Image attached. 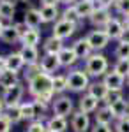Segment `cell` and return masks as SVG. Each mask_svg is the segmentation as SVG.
<instances>
[{"label": "cell", "instance_id": "cell-1", "mask_svg": "<svg viewBox=\"0 0 129 132\" xmlns=\"http://www.w3.org/2000/svg\"><path fill=\"white\" fill-rule=\"evenodd\" d=\"M83 69L90 79H103V76L110 71V62L103 53H92L83 62Z\"/></svg>", "mask_w": 129, "mask_h": 132}, {"label": "cell", "instance_id": "cell-2", "mask_svg": "<svg viewBox=\"0 0 129 132\" xmlns=\"http://www.w3.org/2000/svg\"><path fill=\"white\" fill-rule=\"evenodd\" d=\"M27 92L32 99L41 97L48 92H53V76H48L44 72H39L30 81H27Z\"/></svg>", "mask_w": 129, "mask_h": 132}, {"label": "cell", "instance_id": "cell-3", "mask_svg": "<svg viewBox=\"0 0 129 132\" xmlns=\"http://www.w3.org/2000/svg\"><path fill=\"white\" fill-rule=\"evenodd\" d=\"M89 74L85 72V69H71L67 72V92L73 93H85L90 86Z\"/></svg>", "mask_w": 129, "mask_h": 132}, {"label": "cell", "instance_id": "cell-4", "mask_svg": "<svg viewBox=\"0 0 129 132\" xmlns=\"http://www.w3.org/2000/svg\"><path fill=\"white\" fill-rule=\"evenodd\" d=\"M51 113L55 116H64V118L73 116V113H74V102H73V99L67 93L57 95L53 104H51Z\"/></svg>", "mask_w": 129, "mask_h": 132}, {"label": "cell", "instance_id": "cell-5", "mask_svg": "<svg viewBox=\"0 0 129 132\" xmlns=\"http://www.w3.org/2000/svg\"><path fill=\"white\" fill-rule=\"evenodd\" d=\"M85 37H87V41H89V44H90V48H92V51H94V53H101V51H103L110 44L108 34H106L104 30H99V28L90 30Z\"/></svg>", "mask_w": 129, "mask_h": 132}, {"label": "cell", "instance_id": "cell-6", "mask_svg": "<svg viewBox=\"0 0 129 132\" xmlns=\"http://www.w3.org/2000/svg\"><path fill=\"white\" fill-rule=\"evenodd\" d=\"M25 86H23V83H18V85H14V86H11L7 90H4L2 93V99L5 102V106L11 108V106H20L21 102H23V95H25Z\"/></svg>", "mask_w": 129, "mask_h": 132}, {"label": "cell", "instance_id": "cell-7", "mask_svg": "<svg viewBox=\"0 0 129 132\" xmlns=\"http://www.w3.org/2000/svg\"><path fill=\"white\" fill-rule=\"evenodd\" d=\"M76 30H78V27H76L74 23H69V21H66V20H62V18H60L57 23H53L51 35H53V37H57V39H60V41H66V39L73 37Z\"/></svg>", "mask_w": 129, "mask_h": 132}, {"label": "cell", "instance_id": "cell-8", "mask_svg": "<svg viewBox=\"0 0 129 132\" xmlns=\"http://www.w3.org/2000/svg\"><path fill=\"white\" fill-rule=\"evenodd\" d=\"M69 127L73 132H89L92 129L90 114H85L81 111H74L69 120Z\"/></svg>", "mask_w": 129, "mask_h": 132}, {"label": "cell", "instance_id": "cell-9", "mask_svg": "<svg viewBox=\"0 0 129 132\" xmlns=\"http://www.w3.org/2000/svg\"><path fill=\"white\" fill-rule=\"evenodd\" d=\"M39 67H41V72H44V74H48V76H55V74L62 69L59 56H57V55H46V53L41 55Z\"/></svg>", "mask_w": 129, "mask_h": 132}, {"label": "cell", "instance_id": "cell-10", "mask_svg": "<svg viewBox=\"0 0 129 132\" xmlns=\"http://www.w3.org/2000/svg\"><path fill=\"white\" fill-rule=\"evenodd\" d=\"M103 83L106 85L110 92H124V88H126V78L120 76L119 72H115L113 69L103 76Z\"/></svg>", "mask_w": 129, "mask_h": 132}, {"label": "cell", "instance_id": "cell-11", "mask_svg": "<svg viewBox=\"0 0 129 132\" xmlns=\"http://www.w3.org/2000/svg\"><path fill=\"white\" fill-rule=\"evenodd\" d=\"M99 108H101V102L96 97H92L87 92L81 93V97H80V101H78V111L85 113V114H92V113L97 111Z\"/></svg>", "mask_w": 129, "mask_h": 132}, {"label": "cell", "instance_id": "cell-12", "mask_svg": "<svg viewBox=\"0 0 129 132\" xmlns=\"http://www.w3.org/2000/svg\"><path fill=\"white\" fill-rule=\"evenodd\" d=\"M113 16H111V11L110 9H103V7H96L94 14L89 18V21L94 25V28H99V30H104V27L110 23Z\"/></svg>", "mask_w": 129, "mask_h": 132}, {"label": "cell", "instance_id": "cell-13", "mask_svg": "<svg viewBox=\"0 0 129 132\" xmlns=\"http://www.w3.org/2000/svg\"><path fill=\"white\" fill-rule=\"evenodd\" d=\"M57 56H59L60 65H62L64 69H74L76 62H80L78 56H76V53H74V50H73L71 46H64L62 51H60Z\"/></svg>", "mask_w": 129, "mask_h": 132}, {"label": "cell", "instance_id": "cell-14", "mask_svg": "<svg viewBox=\"0 0 129 132\" xmlns=\"http://www.w3.org/2000/svg\"><path fill=\"white\" fill-rule=\"evenodd\" d=\"M71 48L74 50L76 56H78V60H83V62L94 53L92 48H90V44H89V41H87V37H80V39H76V41L71 44Z\"/></svg>", "mask_w": 129, "mask_h": 132}, {"label": "cell", "instance_id": "cell-15", "mask_svg": "<svg viewBox=\"0 0 129 132\" xmlns=\"http://www.w3.org/2000/svg\"><path fill=\"white\" fill-rule=\"evenodd\" d=\"M124 21L120 20V18H111L110 20V23L104 27V32L108 34V37H110V41H117L119 42V39H120V35H122V32H124Z\"/></svg>", "mask_w": 129, "mask_h": 132}, {"label": "cell", "instance_id": "cell-16", "mask_svg": "<svg viewBox=\"0 0 129 132\" xmlns=\"http://www.w3.org/2000/svg\"><path fill=\"white\" fill-rule=\"evenodd\" d=\"M103 106H104V104H103ZM108 108H110V111H111V114H113V120H115V122H117V120H122V118L127 116V113H129V99L122 97L120 101L110 104Z\"/></svg>", "mask_w": 129, "mask_h": 132}, {"label": "cell", "instance_id": "cell-17", "mask_svg": "<svg viewBox=\"0 0 129 132\" xmlns=\"http://www.w3.org/2000/svg\"><path fill=\"white\" fill-rule=\"evenodd\" d=\"M23 23L32 28V30H39L41 25H42V20H41V12L37 7H30V9L25 11L23 14Z\"/></svg>", "mask_w": 129, "mask_h": 132}, {"label": "cell", "instance_id": "cell-18", "mask_svg": "<svg viewBox=\"0 0 129 132\" xmlns=\"http://www.w3.org/2000/svg\"><path fill=\"white\" fill-rule=\"evenodd\" d=\"M46 130L48 132H67L69 130V122L64 116H55L51 114L46 120Z\"/></svg>", "mask_w": 129, "mask_h": 132}, {"label": "cell", "instance_id": "cell-19", "mask_svg": "<svg viewBox=\"0 0 129 132\" xmlns=\"http://www.w3.org/2000/svg\"><path fill=\"white\" fill-rule=\"evenodd\" d=\"M96 2L94 0H78L76 4H74V9L78 12V16L81 20H89L90 16L94 14V11H96Z\"/></svg>", "mask_w": 129, "mask_h": 132}, {"label": "cell", "instance_id": "cell-20", "mask_svg": "<svg viewBox=\"0 0 129 132\" xmlns=\"http://www.w3.org/2000/svg\"><path fill=\"white\" fill-rule=\"evenodd\" d=\"M39 12L42 23H57L60 20V14H62L59 11V5H41Z\"/></svg>", "mask_w": 129, "mask_h": 132}, {"label": "cell", "instance_id": "cell-21", "mask_svg": "<svg viewBox=\"0 0 129 132\" xmlns=\"http://www.w3.org/2000/svg\"><path fill=\"white\" fill-rule=\"evenodd\" d=\"M20 55H21V58L25 60L27 65H37L41 60L39 48H34V46H21Z\"/></svg>", "mask_w": 129, "mask_h": 132}, {"label": "cell", "instance_id": "cell-22", "mask_svg": "<svg viewBox=\"0 0 129 132\" xmlns=\"http://www.w3.org/2000/svg\"><path fill=\"white\" fill-rule=\"evenodd\" d=\"M108 88H106V85L103 83V79H94V81H90V86L87 93H90L92 97H96L99 102H104L106 99V95H108Z\"/></svg>", "mask_w": 129, "mask_h": 132}, {"label": "cell", "instance_id": "cell-23", "mask_svg": "<svg viewBox=\"0 0 129 132\" xmlns=\"http://www.w3.org/2000/svg\"><path fill=\"white\" fill-rule=\"evenodd\" d=\"M5 67H7L9 71H12V72H20L21 69L27 67V63H25L23 58H21L20 51H12V53H9V55L5 56Z\"/></svg>", "mask_w": 129, "mask_h": 132}, {"label": "cell", "instance_id": "cell-24", "mask_svg": "<svg viewBox=\"0 0 129 132\" xmlns=\"http://www.w3.org/2000/svg\"><path fill=\"white\" fill-rule=\"evenodd\" d=\"M0 41L5 42V44H16V42L21 41V35H20V32L14 28L12 23H7V25L4 27L2 34H0Z\"/></svg>", "mask_w": 129, "mask_h": 132}, {"label": "cell", "instance_id": "cell-25", "mask_svg": "<svg viewBox=\"0 0 129 132\" xmlns=\"http://www.w3.org/2000/svg\"><path fill=\"white\" fill-rule=\"evenodd\" d=\"M64 46H66L64 41L50 35L48 39H44V42H42V53H46V55H59Z\"/></svg>", "mask_w": 129, "mask_h": 132}, {"label": "cell", "instance_id": "cell-26", "mask_svg": "<svg viewBox=\"0 0 129 132\" xmlns=\"http://www.w3.org/2000/svg\"><path fill=\"white\" fill-rule=\"evenodd\" d=\"M20 111H21V118L23 122H34L37 120V109H35V104L34 101H23L20 104Z\"/></svg>", "mask_w": 129, "mask_h": 132}, {"label": "cell", "instance_id": "cell-27", "mask_svg": "<svg viewBox=\"0 0 129 132\" xmlns=\"http://www.w3.org/2000/svg\"><path fill=\"white\" fill-rule=\"evenodd\" d=\"M16 14V2L14 0H0V20L11 21Z\"/></svg>", "mask_w": 129, "mask_h": 132}, {"label": "cell", "instance_id": "cell-28", "mask_svg": "<svg viewBox=\"0 0 129 132\" xmlns=\"http://www.w3.org/2000/svg\"><path fill=\"white\" fill-rule=\"evenodd\" d=\"M18 83H20L18 72H12V71H9V69H5V71L0 74V86H2L4 90H7L11 86L18 85Z\"/></svg>", "mask_w": 129, "mask_h": 132}, {"label": "cell", "instance_id": "cell-29", "mask_svg": "<svg viewBox=\"0 0 129 132\" xmlns=\"http://www.w3.org/2000/svg\"><path fill=\"white\" fill-rule=\"evenodd\" d=\"M20 42H21V46H34V48H37L39 42H41V32L28 28V30L21 35V41Z\"/></svg>", "mask_w": 129, "mask_h": 132}, {"label": "cell", "instance_id": "cell-30", "mask_svg": "<svg viewBox=\"0 0 129 132\" xmlns=\"http://www.w3.org/2000/svg\"><path fill=\"white\" fill-rule=\"evenodd\" d=\"M94 116H96V123H101V125H111V123H115L113 114H111L108 106H101L99 109L96 111Z\"/></svg>", "mask_w": 129, "mask_h": 132}, {"label": "cell", "instance_id": "cell-31", "mask_svg": "<svg viewBox=\"0 0 129 132\" xmlns=\"http://www.w3.org/2000/svg\"><path fill=\"white\" fill-rule=\"evenodd\" d=\"M67 92V74H55L53 76V93L64 95Z\"/></svg>", "mask_w": 129, "mask_h": 132}, {"label": "cell", "instance_id": "cell-32", "mask_svg": "<svg viewBox=\"0 0 129 132\" xmlns=\"http://www.w3.org/2000/svg\"><path fill=\"white\" fill-rule=\"evenodd\" d=\"M60 18H62V20H66V21H69V23H74L76 27H80V25L83 23V20L78 16V12H76V9H74V5H67L66 9L62 11Z\"/></svg>", "mask_w": 129, "mask_h": 132}, {"label": "cell", "instance_id": "cell-33", "mask_svg": "<svg viewBox=\"0 0 129 132\" xmlns=\"http://www.w3.org/2000/svg\"><path fill=\"white\" fill-rule=\"evenodd\" d=\"M4 116L11 122V125H16V123L23 122L21 118V111H20V106H11V108H5V113Z\"/></svg>", "mask_w": 129, "mask_h": 132}, {"label": "cell", "instance_id": "cell-34", "mask_svg": "<svg viewBox=\"0 0 129 132\" xmlns=\"http://www.w3.org/2000/svg\"><path fill=\"white\" fill-rule=\"evenodd\" d=\"M113 55H115L117 60H129V44H126V42H117Z\"/></svg>", "mask_w": 129, "mask_h": 132}, {"label": "cell", "instance_id": "cell-35", "mask_svg": "<svg viewBox=\"0 0 129 132\" xmlns=\"http://www.w3.org/2000/svg\"><path fill=\"white\" fill-rule=\"evenodd\" d=\"M115 72H119L120 76H124L126 79L129 78V60H117L111 67Z\"/></svg>", "mask_w": 129, "mask_h": 132}, {"label": "cell", "instance_id": "cell-36", "mask_svg": "<svg viewBox=\"0 0 129 132\" xmlns=\"http://www.w3.org/2000/svg\"><path fill=\"white\" fill-rule=\"evenodd\" d=\"M25 132H48L46 130V120H34L27 125Z\"/></svg>", "mask_w": 129, "mask_h": 132}, {"label": "cell", "instance_id": "cell-37", "mask_svg": "<svg viewBox=\"0 0 129 132\" xmlns=\"http://www.w3.org/2000/svg\"><path fill=\"white\" fill-rule=\"evenodd\" d=\"M113 9H115L117 14H120V16L126 18V16L129 14V0H115Z\"/></svg>", "mask_w": 129, "mask_h": 132}, {"label": "cell", "instance_id": "cell-38", "mask_svg": "<svg viewBox=\"0 0 129 132\" xmlns=\"http://www.w3.org/2000/svg\"><path fill=\"white\" fill-rule=\"evenodd\" d=\"M113 132H129V118H122L113 123Z\"/></svg>", "mask_w": 129, "mask_h": 132}, {"label": "cell", "instance_id": "cell-39", "mask_svg": "<svg viewBox=\"0 0 129 132\" xmlns=\"http://www.w3.org/2000/svg\"><path fill=\"white\" fill-rule=\"evenodd\" d=\"M124 97V93L122 92H108V95H106V99H104V106H110V104H113V102H117V101H120Z\"/></svg>", "mask_w": 129, "mask_h": 132}, {"label": "cell", "instance_id": "cell-40", "mask_svg": "<svg viewBox=\"0 0 129 132\" xmlns=\"http://www.w3.org/2000/svg\"><path fill=\"white\" fill-rule=\"evenodd\" d=\"M41 72V67H39V63L37 65H27V69H25V79L27 81H30L34 76H37Z\"/></svg>", "mask_w": 129, "mask_h": 132}, {"label": "cell", "instance_id": "cell-41", "mask_svg": "<svg viewBox=\"0 0 129 132\" xmlns=\"http://www.w3.org/2000/svg\"><path fill=\"white\" fill-rule=\"evenodd\" d=\"M90 132H113V127L111 125H101V123H94Z\"/></svg>", "mask_w": 129, "mask_h": 132}, {"label": "cell", "instance_id": "cell-42", "mask_svg": "<svg viewBox=\"0 0 129 132\" xmlns=\"http://www.w3.org/2000/svg\"><path fill=\"white\" fill-rule=\"evenodd\" d=\"M11 122L4 116V114H0V132H11Z\"/></svg>", "mask_w": 129, "mask_h": 132}, {"label": "cell", "instance_id": "cell-43", "mask_svg": "<svg viewBox=\"0 0 129 132\" xmlns=\"http://www.w3.org/2000/svg\"><path fill=\"white\" fill-rule=\"evenodd\" d=\"M96 5L103 9H111L115 5V0H96Z\"/></svg>", "mask_w": 129, "mask_h": 132}, {"label": "cell", "instance_id": "cell-44", "mask_svg": "<svg viewBox=\"0 0 129 132\" xmlns=\"http://www.w3.org/2000/svg\"><path fill=\"white\" fill-rule=\"evenodd\" d=\"M12 25H14V28H16V30L20 32V35H23L25 32L28 30V27H27V25H25L23 21H18V23H12Z\"/></svg>", "mask_w": 129, "mask_h": 132}, {"label": "cell", "instance_id": "cell-45", "mask_svg": "<svg viewBox=\"0 0 129 132\" xmlns=\"http://www.w3.org/2000/svg\"><path fill=\"white\" fill-rule=\"evenodd\" d=\"M119 42H126V44H129V28H124V32H122V35H120Z\"/></svg>", "mask_w": 129, "mask_h": 132}, {"label": "cell", "instance_id": "cell-46", "mask_svg": "<svg viewBox=\"0 0 129 132\" xmlns=\"http://www.w3.org/2000/svg\"><path fill=\"white\" fill-rule=\"evenodd\" d=\"M41 5H59L60 0H39Z\"/></svg>", "mask_w": 129, "mask_h": 132}, {"label": "cell", "instance_id": "cell-47", "mask_svg": "<svg viewBox=\"0 0 129 132\" xmlns=\"http://www.w3.org/2000/svg\"><path fill=\"white\" fill-rule=\"evenodd\" d=\"M5 69H7V67H5V56H2V55H0V74L5 71Z\"/></svg>", "mask_w": 129, "mask_h": 132}, {"label": "cell", "instance_id": "cell-48", "mask_svg": "<svg viewBox=\"0 0 129 132\" xmlns=\"http://www.w3.org/2000/svg\"><path fill=\"white\" fill-rule=\"evenodd\" d=\"M14 2L23 5V7H27V9H30V0H14Z\"/></svg>", "mask_w": 129, "mask_h": 132}, {"label": "cell", "instance_id": "cell-49", "mask_svg": "<svg viewBox=\"0 0 129 132\" xmlns=\"http://www.w3.org/2000/svg\"><path fill=\"white\" fill-rule=\"evenodd\" d=\"M5 108H7V106H5V102H4L2 95H0V114H4V113H5Z\"/></svg>", "mask_w": 129, "mask_h": 132}, {"label": "cell", "instance_id": "cell-50", "mask_svg": "<svg viewBox=\"0 0 129 132\" xmlns=\"http://www.w3.org/2000/svg\"><path fill=\"white\" fill-rule=\"evenodd\" d=\"M76 2H78V0H60V4H64L66 7H67V5H74Z\"/></svg>", "mask_w": 129, "mask_h": 132}, {"label": "cell", "instance_id": "cell-51", "mask_svg": "<svg viewBox=\"0 0 129 132\" xmlns=\"http://www.w3.org/2000/svg\"><path fill=\"white\" fill-rule=\"evenodd\" d=\"M122 21H124V27H126V28H129V14H127V16H126Z\"/></svg>", "mask_w": 129, "mask_h": 132}, {"label": "cell", "instance_id": "cell-52", "mask_svg": "<svg viewBox=\"0 0 129 132\" xmlns=\"http://www.w3.org/2000/svg\"><path fill=\"white\" fill-rule=\"evenodd\" d=\"M4 27H5V23H4V21L0 20V34H2V30H4Z\"/></svg>", "mask_w": 129, "mask_h": 132}, {"label": "cell", "instance_id": "cell-53", "mask_svg": "<svg viewBox=\"0 0 129 132\" xmlns=\"http://www.w3.org/2000/svg\"><path fill=\"white\" fill-rule=\"evenodd\" d=\"M126 86H129V78H127V79H126Z\"/></svg>", "mask_w": 129, "mask_h": 132}, {"label": "cell", "instance_id": "cell-54", "mask_svg": "<svg viewBox=\"0 0 129 132\" xmlns=\"http://www.w3.org/2000/svg\"><path fill=\"white\" fill-rule=\"evenodd\" d=\"M127 118H129V113H127Z\"/></svg>", "mask_w": 129, "mask_h": 132}, {"label": "cell", "instance_id": "cell-55", "mask_svg": "<svg viewBox=\"0 0 129 132\" xmlns=\"http://www.w3.org/2000/svg\"><path fill=\"white\" fill-rule=\"evenodd\" d=\"M94 2H96V0H94Z\"/></svg>", "mask_w": 129, "mask_h": 132}]
</instances>
